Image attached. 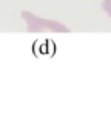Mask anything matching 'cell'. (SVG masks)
Returning <instances> with one entry per match:
<instances>
[{
    "instance_id": "obj_1",
    "label": "cell",
    "mask_w": 111,
    "mask_h": 131,
    "mask_svg": "<svg viewBox=\"0 0 111 131\" xmlns=\"http://www.w3.org/2000/svg\"><path fill=\"white\" fill-rule=\"evenodd\" d=\"M25 25H26V32H46V34H66L71 32V29L57 22V20H51V19H43L31 11H22L20 13Z\"/></svg>"
},
{
    "instance_id": "obj_2",
    "label": "cell",
    "mask_w": 111,
    "mask_h": 131,
    "mask_svg": "<svg viewBox=\"0 0 111 131\" xmlns=\"http://www.w3.org/2000/svg\"><path fill=\"white\" fill-rule=\"evenodd\" d=\"M102 11L111 17V0H102Z\"/></svg>"
}]
</instances>
